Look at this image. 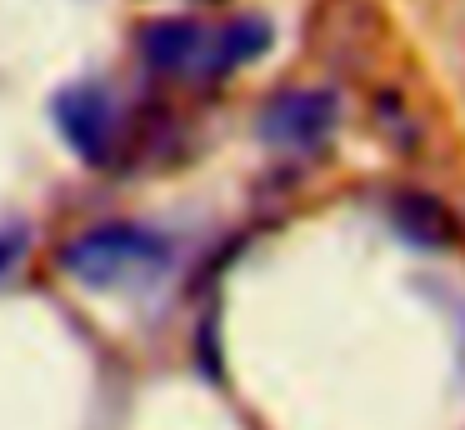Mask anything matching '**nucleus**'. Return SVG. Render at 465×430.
<instances>
[{
  "mask_svg": "<svg viewBox=\"0 0 465 430\" xmlns=\"http://www.w3.org/2000/svg\"><path fill=\"white\" fill-rule=\"evenodd\" d=\"M145 65L161 70L171 80H191V85H205V80L231 75L235 65L265 55L271 50V20L245 15L231 20V25H195V20H155L141 40Z\"/></svg>",
  "mask_w": 465,
  "mask_h": 430,
  "instance_id": "1",
  "label": "nucleus"
},
{
  "mask_svg": "<svg viewBox=\"0 0 465 430\" xmlns=\"http://www.w3.org/2000/svg\"><path fill=\"white\" fill-rule=\"evenodd\" d=\"M175 245L145 225H101L61 250V270L91 290H151L171 275Z\"/></svg>",
  "mask_w": 465,
  "mask_h": 430,
  "instance_id": "2",
  "label": "nucleus"
},
{
  "mask_svg": "<svg viewBox=\"0 0 465 430\" xmlns=\"http://www.w3.org/2000/svg\"><path fill=\"white\" fill-rule=\"evenodd\" d=\"M51 120L61 125V135L75 145V155L105 165L115 150V130H121V105H115L105 80H75L61 85L51 100Z\"/></svg>",
  "mask_w": 465,
  "mask_h": 430,
  "instance_id": "3",
  "label": "nucleus"
},
{
  "mask_svg": "<svg viewBox=\"0 0 465 430\" xmlns=\"http://www.w3.org/2000/svg\"><path fill=\"white\" fill-rule=\"evenodd\" d=\"M335 120H341V105H335L331 90H281L261 110V140L275 150H315L335 130Z\"/></svg>",
  "mask_w": 465,
  "mask_h": 430,
  "instance_id": "4",
  "label": "nucleus"
},
{
  "mask_svg": "<svg viewBox=\"0 0 465 430\" xmlns=\"http://www.w3.org/2000/svg\"><path fill=\"white\" fill-rule=\"evenodd\" d=\"M391 220H395V230H401L405 240H415V245H445V240L455 235L450 210H445L435 195H425V190L395 195L391 200Z\"/></svg>",
  "mask_w": 465,
  "mask_h": 430,
  "instance_id": "5",
  "label": "nucleus"
}]
</instances>
